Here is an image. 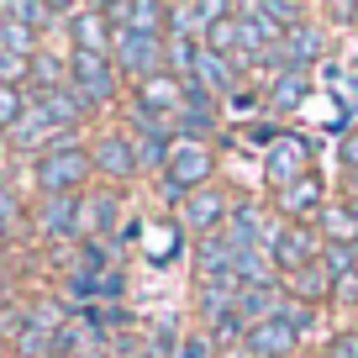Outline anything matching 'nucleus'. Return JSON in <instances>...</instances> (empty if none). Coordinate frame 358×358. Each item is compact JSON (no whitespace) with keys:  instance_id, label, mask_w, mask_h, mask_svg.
I'll list each match as a JSON object with an SVG mask.
<instances>
[{"instance_id":"nucleus-1","label":"nucleus","mask_w":358,"mask_h":358,"mask_svg":"<svg viewBox=\"0 0 358 358\" xmlns=\"http://www.w3.org/2000/svg\"><path fill=\"white\" fill-rule=\"evenodd\" d=\"M90 174H95V164H90V143H79V137L32 158V185L43 195H79L90 185Z\"/></svg>"},{"instance_id":"nucleus-2","label":"nucleus","mask_w":358,"mask_h":358,"mask_svg":"<svg viewBox=\"0 0 358 358\" xmlns=\"http://www.w3.org/2000/svg\"><path fill=\"white\" fill-rule=\"evenodd\" d=\"M111 64L122 79H132V85H143V79L164 74L169 69V37H137V32H116L111 43Z\"/></svg>"},{"instance_id":"nucleus-3","label":"nucleus","mask_w":358,"mask_h":358,"mask_svg":"<svg viewBox=\"0 0 358 358\" xmlns=\"http://www.w3.org/2000/svg\"><path fill=\"white\" fill-rule=\"evenodd\" d=\"M264 253H268V264L280 268V280H290V274H301L306 264H316V258H322V232L295 227V222H274Z\"/></svg>"},{"instance_id":"nucleus-4","label":"nucleus","mask_w":358,"mask_h":358,"mask_svg":"<svg viewBox=\"0 0 358 358\" xmlns=\"http://www.w3.org/2000/svg\"><path fill=\"white\" fill-rule=\"evenodd\" d=\"M306 306H285V316H274V322H258V327H248V337H243V353L248 358H290L295 353V343H301V327H306Z\"/></svg>"},{"instance_id":"nucleus-5","label":"nucleus","mask_w":358,"mask_h":358,"mask_svg":"<svg viewBox=\"0 0 358 358\" xmlns=\"http://www.w3.org/2000/svg\"><path fill=\"white\" fill-rule=\"evenodd\" d=\"M69 85L85 95L95 111L116 106V90H122V74L106 53H69Z\"/></svg>"},{"instance_id":"nucleus-6","label":"nucleus","mask_w":358,"mask_h":358,"mask_svg":"<svg viewBox=\"0 0 358 358\" xmlns=\"http://www.w3.org/2000/svg\"><path fill=\"white\" fill-rule=\"evenodd\" d=\"M306 174H311V143H306V137L280 132L274 143L264 148V179H268V190H274V195L290 190L295 179H306Z\"/></svg>"},{"instance_id":"nucleus-7","label":"nucleus","mask_w":358,"mask_h":358,"mask_svg":"<svg viewBox=\"0 0 358 358\" xmlns=\"http://www.w3.org/2000/svg\"><path fill=\"white\" fill-rule=\"evenodd\" d=\"M232 201H237L232 190H222V185H206V190L185 195V206H179V227H185V232H195V237L222 232L227 216H232Z\"/></svg>"},{"instance_id":"nucleus-8","label":"nucleus","mask_w":358,"mask_h":358,"mask_svg":"<svg viewBox=\"0 0 358 358\" xmlns=\"http://www.w3.org/2000/svg\"><path fill=\"white\" fill-rule=\"evenodd\" d=\"M79 211H85V195H37L32 232L43 243H69V237H79Z\"/></svg>"},{"instance_id":"nucleus-9","label":"nucleus","mask_w":358,"mask_h":358,"mask_svg":"<svg viewBox=\"0 0 358 358\" xmlns=\"http://www.w3.org/2000/svg\"><path fill=\"white\" fill-rule=\"evenodd\" d=\"M90 164H95V174H101L106 185H127V179L143 174V169H137V148H132L127 132H101L90 143Z\"/></svg>"},{"instance_id":"nucleus-10","label":"nucleus","mask_w":358,"mask_h":358,"mask_svg":"<svg viewBox=\"0 0 358 358\" xmlns=\"http://www.w3.org/2000/svg\"><path fill=\"white\" fill-rule=\"evenodd\" d=\"M211 174H216L211 143H179V137H174V158H169L164 179H174L185 195H195V190H206V185H211Z\"/></svg>"},{"instance_id":"nucleus-11","label":"nucleus","mask_w":358,"mask_h":358,"mask_svg":"<svg viewBox=\"0 0 358 358\" xmlns=\"http://www.w3.org/2000/svg\"><path fill=\"white\" fill-rule=\"evenodd\" d=\"M132 106L174 127V116L185 111V79L169 74V69H164V74H153V79H143V85H137V95H132Z\"/></svg>"},{"instance_id":"nucleus-12","label":"nucleus","mask_w":358,"mask_h":358,"mask_svg":"<svg viewBox=\"0 0 358 358\" xmlns=\"http://www.w3.org/2000/svg\"><path fill=\"white\" fill-rule=\"evenodd\" d=\"M232 22H237V37H243V53L248 58H258V53H268V48L285 43V32L268 22L264 0H243V6H232Z\"/></svg>"},{"instance_id":"nucleus-13","label":"nucleus","mask_w":358,"mask_h":358,"mask_svg":"<svg viewBox=\"0 0 358 358\" xmlns=\"http://www.w3.org/2000/svg\"><path fill=\"white\" fill-rule=\"evenodd\" d=\"M274 206H280V216L285 222H295V227H306L311 216H322L327 211V185H322V174H306V179H295L290 190H280L274 195Z\"/></svg>"},{"instance_id":"nucleus-14","label":"nucleus","mask_w":358,"mask_h":358,"mask_svg":"<svg viewBox=\"0 0 358 358\" xmlns=\"http://www.w3.org/2000/svg\"><path fill=\"white\" fill-rule=\"evenodd\" d=\"M69 37H74V53H106V58H111L116 27L106 22L101 6H79V16L69 22Z\"/></svg>"},{"instance_id":"nucleus-15","label":"nucleus","mask_w":358,"mask_h":358,"mask_svg":"<svg viewBox=\"0 0 358 358\" xmlns=\"http://www.w3.org/2000/svg\"><path fill=\"white\" fill-rule=\"evenodd\" d=\"M116 216H122V195L116 190H95L85 195V211H79V243H101V237H116Z\"/></svg>"},{"instance_id":"nucleus-16","label":"nucleus","mask_w":358,"mask_h":358,"mask_svg":"<svg viewBox=\"0 0 358 358\" xmlns=\"http://www.w3.org/2000/svg\"><path fill=\"white\" fill-rule=\"evenodd\" d=\"M306 90H311V74H306V69H280V74L268 79V90H264V111L268 116L301 111V106H306Z\"/></svg>"},{"instance_id":"nucleus-17","label":"nucleus","mask_w":358,"mask_h":358,"mask_svg":"<svg viewBox=\"0 0 358 358\" xmlns=\"http://www.w3.org/2000/svg\"><path fill=\"white\" fill-rule=\"evenodd\" d=\"M280 53H285V69H306V74H311V64L327 53V27H316V22H301L295 32H285Z\"/></svg>"},{"instance_id":"nucleus-18","label":"nucleus","mask_w":358,"mask_h":358,"mask_svg":"<svg viewBox=\"0 0 358 358\" xmlns=\"http://www.w3.org/2000/svg\"><path fill=\"white\" fill-rule=\"evenodd\" d=\"M285 290H290V301H295V306L316 311L322 301H332V274H327L322 258H316V264H306L301 274H290V280H285Z\"/></svg>"},{"instance_id":"nucleus-19","label":"nucleus","mask_w":358,"mask_h":358,"mask_svg":"<svg viewBox=\"0 0 358 358\" xmlns=\"http://www.w3.org/2000/svg\"><path fill=\"white\" fill-rule=\"evenodd\" d=\"M216 122H222L216 106H185V111L174 116V137H179V143H211Z\"/></svg>"},{"instance_id":"nucleus-20","label":"nucleus","mask_w":358,"mask_h":358,"mask_svg":"<svg viewBox=\"0 0 358 358\" xmlns=\"http://www.w3.org/2000/svg\"><path fill=\"white\" fill-rule=\"evenodd\" d=\"M316 227H322V243L358 248V216H353V206H332V201H327V211L316 216Z\"/></svg>"},{"instance_id":"nucleus-21","label":"nucleus","mask_w":358,"mask_h":358,"mask_svg":"<svg viewBox=\"0 0 358 358\" xmlns=\"http://www.w3.org/2000/svg\"><path fill=\"white\" fill-rule=\"evenodd\" d=\"M69 85V58H58V53H37L32 58V95H48V90H64Z\"/></svg>"},{"instance_id":"nucleus-22","label":"nucleus","mask_w":358,"mask_h":358,"mask_svg":"<svg viewBox=\"0 0 358 358\" xmlns=\"http://www.w3.org/2000/svg\"><path fill=\"white\" fill-rule=\"evenodd\" d=\"M27 111H32V90L0 85V137H11L16 127L27 122Z\"/></svg>"},{"instance_id":"nucleus-23","label":"nucleus","mask_w":358,"mask_h":358,"mask_svg":"<svg viewBox=\"0 0 358 358\" xmlns=\"http://www.w3.org/2000/svg\"><path fill=\"white\" fill-rule=\"evenodd\" d=\"M201 53H206L201 37H169V74L195 79V69H201Z\"/></svg>"},{"instance_id":"nucleus-24","label":"nucleus","mask_w":358,"mask_h":358,"mask_svg":"<svg viewBox=\"0 0 358 358\" xmlns=\"http://www.w3.org/2000/svg\"><path fill=\"white\" fill-rule=\"evenodd\" d=\"M322 268L332 274V285H353V280H358V248L322 243Z\"/></svg>"},{"instance_id":"nucleus-25","label":"nucleus","mask_w":358,"mask_h":358,"mask_svg":"<svg viewBox=\"0 0 358 358\" xmlns=\"http://www.w3.org/2000/svg\"><path fill=\"white\" fill-rule=\"evenodd\" d=\"M179 248H185V227H179V222L148 227V258H153V264H169V258H179Z\"/></svg>"},{"instance_id":"nucleus-26","label":"nucleus","mask_w":358,"mask_h":358,"mask_svg":"<svg viewBox=\"0 0 358 358\" xmlns=\"http://www.w3.org/2000/svg\"><path fill=\"white\" fill-rule=\"evenodd\" d=\"M0 85H16V90H32V58L0 48Z\"/></svg>"},{"instance_id":"nucleus-27","label":"nucleus","mask_w":358,"mask_h":358,"mask_svg":"<svg viewBox=\"0 0 358 358\" xmlns=\"http://www.w3.org/2000/svg\"><path fill=\"white\" fill-rule=\"evenodd\" d=\"M337 164H343V185L358 195V132H348L343 143H337Z\"/></svg>"},{"instance_id":"nucleus-28","label":"nucleus","mask_w":358,"mask_h":358,"mask_svg":"<svg viewBox=\"0 0 358 358\" xmlns=\"http://www.w3.org/2000/svg\"><path fill=\"white\" fill-rule=\"evenodd\" d=\"M227 101H232V116H268L264 111V90H243V85H237Z\"/></svg>"},{"instance_id":"nucleus-29","label":"nucleus","mask_w":358,"mask_h":358,"mask_svg":"<svg viewBox=\"0 0 358 358\" xmlns=\"http://www.w3.org/2000/svg\"><path fill=\"white\" fill-rule=\"evenodd\" d=\"M169 358H216V343H211V332H190Z\"/></svg>"},{"instance_id":"nucleus-30","label":"nucleus","mask_w":358,"mask_h":358,"mask_svg":"<svg viewBox=\"0 0 358 358\" xmlns=\"http://www.w3.org/2000/svg\"><path fill=\"white\" fill-rule=\"evenodd\" d=\"M22 222V201H16V190L0 179V227H16Z\"/></svg>"},{"instance_id":"nucleus-31","label":"nucleus","mask_w":358,"mask_h":358,"mask_svg":"<svg viewBox=\"0 0 358 358\" xmlns=\"http://www.w3.org/2000/svg\"><path fill=\"white\" fill-rule=\"evenodd\" d=\"M327 358H358V332H337L327 343Z\"/></svg>"},{"instance_id":"nucleus-32","label":"nucleus","mask_w":358,"mask_h":358,"mask_svg":"<svg viewBox=\"0 0 358 358\" xmlns=\"http://www.w3.org/2000/svg\"><path fill=\"white\" fill-rule=\"evenodd\" d=\"M327 22H343V27H358V6H327Z\"/></svg>"},{"instance_id":"nucleus-33","label":"nucleus","mask_w":358,"mask_h":358,"mask_svg":"<svg viewBox=\"0 0 358 358\" xmlns=\"http://www.w3.org/2000/svg\"><path fill=\"white\" fill-rule=\"evenodd\" d=\"M348 206H353V216H358V195H348Z\"/></svg>"},{"instance_id":"nucleus-34","label":"nucleus","mask_w":358,"mask_h":358,"mask_svg":"<svg viewBox=\"0 0 358 358\" xmlns=\"http://www.w3.org/2000/svg\"><path fill=\"white\" fill-rule=\"evenodd\" d=\"M79 358H101V353H79Z\"/></svg>"},{"instance_id":"nucleus-35","label":"nucleus","mask_w":358,"mask_h":358,"mask_svg":"<svg viewBox=\"0 0 358 358\" xmlns=\"http://www.w3.org/2000/svg\"><path fill=\"white\" fill-rule=\"evenodd\" d=\"M0 353H6V343H0Z\"/></svg>"},{"instance_id":"nucleus-36","label":"nucleus","mask_w":358,"mask_h":358,"mask_svg":"<svg viewBox=\"0 0 358 358\" xmlns=\"http://www.w3.org/2000/svg\"><path fill=\"white\" fill-rule=\"evenodd\" d=\"M237 358H248V353H237Z\"/></svg>"}]
</instances>
